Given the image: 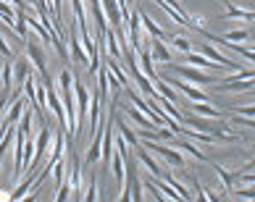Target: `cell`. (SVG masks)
Wrapping results in <instances>:
<instances>
[{"label": "cell", "mask_w": 255, "mask_h": 202, "mask_svg": "<svg viewBox=\"0 0 255 202\" xmlns=\"http://www.w3.org/2000/svg\"><path fill=\"white\" fill-rule=\"evenodd\" d=\"M145 150H150V152H155V155H160L168 166H174V168H184L187 166V160H184V155L179 150H174V147H168V144H160V142H155V139H145V144H142Z\"/></svg>", "instance_id": "6da1fadb"}, {"label": "cell", "mask_w": 255, "mask_h": 202, "mask_svg": "<svg viewBox=\"0 0 255 202\" xmlns=\"http://www.w3.org/2000/svg\"><path fill=\"white\" fill-rule=\"evenodd\" d=\"M168 69H174V74L179 76V79L190 82V84H195V87H203V84H213V82H216L208 71L195 69V66H174V63H168Z\"/></svg>", "instance_id": "7a4b0ae2"}, {"label": "cell", "mask_w": 255, "mask_h": 202, "mask_svg": "<svg viewBox=\"0 0 255 202\" xmlns=\"http://www.w3.org/2000/svg\"><path fill=\"white\" fill-rule=\"evenodd\" d=\"M90 98L92 95H90L87 87H84V82L74 76V102H77V126H79V131L84 126V115L90 113Z\"/></svg>", "instance_id": "3957f363"}, {"label": "cell", "mask_w": 255, "mask_h": 202, "mask_svg": "<svg viewBox=\"0 0 255 202\" xmlns=\"http://www.w3.org/2000/svg\"><path fill=\"white\" fill-rule=\"evenodd\" d=\"M163 82L171 84L174 90H179L187 100H192V102H211V98H208V95L200 90V87H195V84L184 82V79H176V76H163Z\"/></svg>", "instance_id": "277c9868"}, {"label": "cell", "mask_w": 255, "mask_h": 202, "mask_svg": "<svg viewBox=\"0 0 255 202\" xmlns=\"http://www.w3.org/2000/svg\"><path fill=\"white\" fill-rule=\"evenodd\" d=\"M26 61H29L37 71L42 74V84L45 87H53L50 76H48V61H45V50L37 42H26Z\"/></svg>", "instance_id": "5b68a950"}, {"label": "cell", "mask_w": 255, "mask_h": 202, "mask_svg": "<svg viewBox=\"0 0 255 202\" xmlns=\"http://www.w3.org/2000/svg\"><path fill=\"white\" fill-rule=\"evenodd\" d=\"M69 55H71V61L77 66H90V58H87V53H84V47H82L77 26L69 29Z\"/></svg>", "instance_id": "8992f818"}, {"label": "cell", "mask_w": 255, "mask_h": 202, "mask_svg": "<svg viewBox=\"0 0 255 202\" xmlns=\"http://www.w3.org/2000/svg\"><path fill=\"white\" fill-rule=\"evenodd\" d=\"M224 3V16L221 18H240V21H253L255 18V8H242L237 3H232V0H221Z\"/></svg>", "instance_id": "52a82bcc"}, {"label": "cell", "mask_w": 255, "mask_h": 202, "mask_svg": "<svg viewBox=\"0 0 255 202\" xmlns=\"http://www.w3.org/2000/svg\"><path fill=\"white\" fill-rule=\"evenodd\" d=\"M134 158H137L139 163H142V166H145L150 173H153L155 179H163V176H166V173H163V168L158 166V160H155L153 155H150V150H145L142 144H139V147H134Z\"/></svg>", "instance_id": "ba28073f"}, {"label": "cell", "mask_w": 255, "mask_h": 202, "mask_svg": "<svg viewBox=\"0 0 255 202\" xmlns=\"http://www.w3.org/2000/svg\"><path fill=\"white\" fill-rule=\"evenodd\" d=\"M150 58H153V63H174V55L163 40H150Z\"/></svg>", "instance_id": "9c48e42d"}, {"label": "cell", "mask_w": 255, "mask_h": 202, "mask_svg": "<svg viewBox=\"0 0 255 202\" xmlns=\"http://www.w3.org/2000/svg\"><path fill=\"white\" fill-rule=\"evenodd\" d=\"M100 155H103V126L92 134V144H90L87 155H84V166H95V163H100Z\"/></svg>", "instance_id": "30bf717a"}, {"label": "cell", "mask_w": 255, "mask_h": 202, "mask_svg": "<svg viewBox=\"0 0 255 202\" xmlns=\"http://www.w3.org/2000/svg\"><path fill=\"white\" fill-rule=\"evenodd\" d=\"M139 24H142V29L147 32V37L150 40H163V42H168V37H166V32L158 26V21H153L145 11H139Z\"/></svg>", "instance_id": "8fae6325"}, {"label": "cell", "mask_w": 255, "mask_h": 202, "mask_svg": "<svg viewBox=\"0 0 255 202\" xmlns=\"http://www.w3.org/2000/svg\"><path fill=\"white\" fill-rule=\"evenodd\" d=\"M24 110H26V105L21 102V95H13V98H11V108H8V113H5L3 123H8V126H16V123L21 121Z\"/></svg>", "instance_id": "7c38bea8"}, {"label": "cell", "mask_w": 255, "mask_h": 202, "mask_svg": "<svg viewBox=\"0 0 255 202\" xmlns=\"http://www.w3.org/2000/svg\"><path fill=\"white\" fill-rule=\"evenodd\" d=\"M127 113H129V118L137 123V126H142V129H160V123H155L153 118H150V115H145L139 108H134V105H127Z\"/></svg>", "instance_id": "4fadbf2b"}, {"label": "cell", "mask_w": 255, "mask_h": 202, "mask_svg": "<svg viewBox=\"0 0 255 202\" xmlns=\"http://www.w3.org/2000/svg\"><path fill=\"white\" fill-rule=\"evenodd\" d=\"M184 63H190V66H195V69H224V66H219V63H211L208 58L200 53V50H190V53H184Z\"/></svg>", "instance_id": "5bb4252c"}, {"label": "cell", "mask_w": 255, "mask_h": 202, "mask_svg": "<svg viewBox=\"0 0 255 202\" xmlns=\"http://www.w3.org/2000/svg\"><path fill=\"white\" fill-rule=\"evenodd\" d=\"M116 129H119V134H121V137H124V142L129 144L131 150H134V147H139V139H137V134L131 131V126H127V121L121 118L119 113H116Z\"/></svg>", "instance_id": "9a60e30c"}, {"label": "cell", "mask_w": 255, "mask_h": 202, "mask_svg": "<svg viewBox=\"0 0 255 202\" xmlns=\"http://www.w3.org/2000/svg\"><path fill=\"white\" fill-rule=\"evenodd\" d=\"M150 184H153L155 189H160V195H166L168 200H174V202H184V197L182 195H179V192L171 187V184H168V181H163V179H150Z\"/></svg>", "instance_id": "2e32d148"}, {"label": "cell", "mask_w": 255, "mask_h": 202, "mask_svg": "<svg viewBox=\"0 0 255 202\" xmlns=\"http://www.w3.org/2000/svg\"><path fill=\"white\" fill-rule=\"evenodd\" d=\"M26 79H29V61L18 58V61H13V84H24Z\"/></svg>", "instance_id": "e0dca14e"}, {"label": "cell", "mask_w": 255, "mask_h": 202, "mask_svg": "<svg viewBox=\"0 0 255 202\" xmlns=\"http://www.w3.org/2000/svg\"><path fill=\"white\" fill-rule=\"evenodd\" d=\"M192 113L195 115H203V118H226L219 108H213V105H208V102H195L192 105Z\"/></svg>", "instance_id": "ac0fdd59"}, {"label": "cell", "mask_w": 255, "mask_h": 202, "mask_svg": "<svg viewBox=\"0 0 255 202\" xmlns=\"http://www.w3.org/2000/svg\"><path fill=\"white\" fill-rule=\"evenodd\" d=\"M174 147H179V150H184L187 155H192L195 160H200V163H205V160H208V155H205V152H203L200 147H197L195 142H176V139H174Z\"/></svg>", "instance_id": "d6986e66"}, {"label": "cell", "mask_w": 255, "mask_h": 202, "mask_svg": "<svg viewBox=\"0 0 255 202\" xmlns=\"http://www.w3.org/2000/svg\"><path fill=\"white\" fill-rule=\"evenodd\" d=\"M226 42H234V45H242V42H248L250 40V29H232V32H226L221 34Z\"/></svg>", "instance_id": "ffe728a7"}, {"label": "cell", "mask_w": 255, "mask_h": 202, "mask_svg": "<svg viewBox=\"0 0 255 202\" xmlns=\"http://www.w3.org/2000/svg\"><path fill=\"white\" fill-rule=\"evenodd\" d=\"M58 92H69V90H74V74L69 71V69H61L58 71V87H55Z\"/></svg>", "instance_id": "44dd1931"}, {"label": "cell", "mask_w": 255, "mask_h": 202, "mask_svg": "<svg viewBox=\"0 0 255 202\" xmlns=\"http://www.w3.org/2000/svg\"><path fill=\"white\" fill-rule=\"evenodd\" d=\"M213 168H216V173H219V179H221L224 192H232L234 189V181H237V179H234V173H229L224 166H213Z\"/></svg>", "instance_id": "7402d4cb"}, {"label": "cell", "mask_w": 255, "mask_h": 202, "mask_svg": "<svg viewBox=\"0 0 255 202\" xmlns=\"http://www.w3.org/2000/svg\"><path fill=\"white\" fill-rule=\"evenodd\" d=\"M171 47L179 50V53H190L192 50V40H190V37H184V34H174L171 37Z\"/></svg>", "instance_id": "603a6c76"}, {"label": "cell", "mask_w": 255, "mask_h": 202, "mask_svg": "<svg viewBox=\"0 0 255 202\" xmlns=\"http://www.w3.org/2000/svg\"><path fill=\"white\" fill-rule=\"evenodd\" d=\"M0 82H3V92L8 95V90L13 87V63H5L0 71Z\"/></svg>", "instance_id": "cb8c5ba5"}, {"label": "cell", "mask_w": 255, "mask_h": 202, "mask_svg": "<svg viewBox=\"0 0 255 202\" xmlns=\"http://www.w3.org/2000/svg\"><path fill=\"white\" fill-rule=\"evenodd\" d=\"M32 110H24V115H21V121L16 123V129L21 131V134H26V137H32Z\"/></svg>", "instance_id": "d4e9b609"}, {"label": "cell", "mask_w": 255, "mask_h": 202, "mask_svg": "<svg viewBox=\"0 0 255 202\" xmlns=\"http://www.w3.org/2000/svg\"><path fill=\"white\" fill-rule=\"evenodd\" d=\"M234 195H237L240 200H245V202H253L255 200V184H248V187H242V189L234 187Z\"/></svg>", "instance_id": "484cf974"}, {"label": "cell", "mask_w": 255, "mask_h": 202, "mask_svg": "<svg viewBox=\"0 0 255 202\" xmlns=\"http://www.w3.org/2000/svg\"><path fill=\"white\" fill-rule=\"evenodd\" d=\"M69 197H71V187L66 184V179H63V184L55 187V200H53V202H66Z\"/></svg>", "instance_id": "4316f807"}, {"label": "cell", "mask_w": 255, "mask_h": 202, "mask_svg": "<svg viewBox=\"0 0 255 202\" xmlns=\"http://www.w3.org/2000/svg\"><path fill=\"white\" fill-rule=\"evenodd\" d=\"M82 202H98V179L92 176L90 179V187H87V195H84Z\"/></svg>", "instance_id": "83f0119b"}, {"label": "cell", "mask_w": 255, "mask_h": 202, "mask_svg": "<svg viewBox=\"0 0 255 202\" xmlns=\"http://www.w3.org/2000/svg\"><path fill=\"white\" fill-rule=\"evenodd\" d=\"M0 55L8 58V61H13V47L5 42V37H3V34H0Z\"/></svg>", "instance_id": "f1b7e54d"}, {"label": "cell", "mask_w": 255, "mask_h": 202, "mask_svg": "<svg viewBox=\"0 0 255 202\" xmlns=\"http://www.w3.org/2000/svg\"><path fill=\"white\" fill-rule=\"evenodd\" d=\"M237 115H245V118H255V105H237L234 108Z\"/></svg>", "instance_id": "f546056e"}, {"label": "cell", "mask_w": 255, "mask_h": 202, "mask_svg": "<svg viewBox=\"0 0 255 202\" xmlns=\"http://www.w3.org/2000/svg\"><path fill=\"white\" fill-rule=\"evenodd\" d=\"M250 171H255V158L248 160V163H242V168H240V171H234V176H237V173H250Z\"/></svg>", "instance_id": "4dcf8cb0"}, {"label": "cell", "mask_w": 255, "mask_h": 202, "mask_svg": "<svg viewBox=\"0 0 255 202\" xmlns=\"http://www.w3.org/2000/svg\"><path fill=\"white\" fill-rule=\"evenodd\" d=\"M37 195H40V189H32L29 195H26V197H21L18 202H37Z\"/></svg>", "instance_id": "1f68e13d"}, {"label": "cell", "mask_w": 255, "mask_h": 202, "mask_svg": "<svg viewBox=\"0 0 255 202\" xmlns=\"http://www.w3.org/2000/svg\"><path fill=\"white\" fill-rule=\"evenodd\" d=\"M205 197H208V202H224L216 192H211V189H205Z\"/></svg>", "instance_id": "d6a6232c"}, {"label": "cell", "mask_w": 255, "mask_h": 202, "mask_svg": "<svg viewBox=\"0 0 255 202\" xmlns=\"http://www.w3.org/2000/svg\"><path fill=\"white\" fill-rule=\"evenodd\" d=\"M0 202H11V189H0Z\"/></svg>", "instance_id": "836d02e7"}, {"label": "cell", "mask_w": 255, "mask_h": 202, "mask_svg": "<svg viewBox=\"0 0 255 202\" xmlns=\"http://www.w3.org/2000/svg\"><path fill=\"white\" fill-rule=\"evenodd\" d=\"M163 3H168V5H171L174 11H179V13H184V11H182V5H179V0H163Z\"/></svg>", "instance_id": "e575fe53"}, {"label": "cell", "mask_w": 255, "mask_h": 202, "mask_svg": "<svg viewBox=\"0 0 255 202\" xmlns=\"http://www.w3.org/2000/svg\"><path fill=\"white\" fill-rule=\"evenodd\" d=\"M11 5H13V8H21V11H24V0H11Z\"/></svg>", "instance_id": "d590c367"}, {"label": "cell", "mask_w": 255, "mask_h": 202, "mask_svg": "<svg viewBox=\"0 0 255 202\" xmlns=\"http://www.w3.org/2000/svg\"><path fill=\"white\" fill-rule=\"evenodd\" d=\"M0 163H3V158H0Z\"/></svg>", "instance_id": "8d00e7d4"}]
</instances>
